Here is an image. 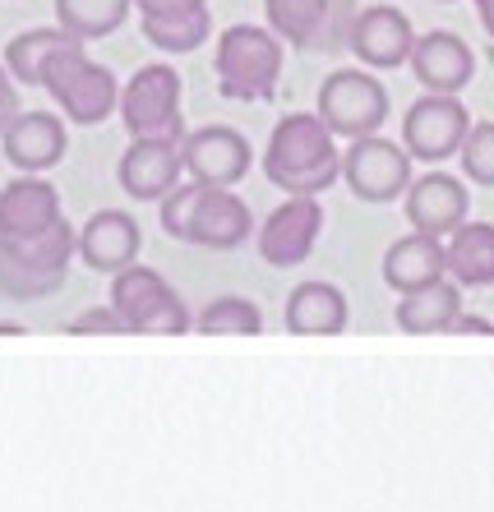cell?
<instances>
[{
	"instance_id": "obj_13",
	"label": "cell",
	"mask_w": 494,
	"mask_h": 512,
	"mask_svg": "<svg viewBox=\"0 0 494 512\" xmlns=\"http://www.w3.org/2000/svg\"><path fill=\"white\" fill-rule=\"evenodd\" d=\"M185 176V153L181 143L167 139H130L121 167H116V180L121 190L139 203H162Z\"/></svg>"
},
{
	"instance_id": "obj_11",
	"label": "cell",
	"mask_w": 494,
	"mask_h": 512,
	"mask_svg": "<svg viewBox=\"0 0 494 512\" xmlns=\"http://www.w3.org/2000/svg\"><path fill=\"white\" fill-rule=\"evenodd\" d=\"M342 180L361 203H393L411 185V153L388 143L384 134L351 139V148L342 153Z\"/></svg>"
},
{
	"instance_id": "obj_35",
	"label": "cell",
	"mask_w": 494,
	"mask_h": 512,
	"mask_svg": "<svg viewBox=\"0 0 494 512\" xmlns=\"http://www.w3.org/2000/svg\"><path fill=\"white\" fill-rule=\"evenodd\" d=\"M439 5H453V0H439Z\"/></svg>"
},
{
	"instance_id": "obj_7",
	"label": "cell",
	"mask_w": 494,
	"mask_h": 512,
	"mask_svg": "<svg viewBox=\"0 0 494 512\" xmlns=\"http://www.w3.org/2000/svg\"><path fill=\"white\" fill-rule=\"evenodd\" d=\"M121 120L130 139H185L181 120V74L171 65H144L121 88Z\"/></svg>"
},
{
	"instance_id": "obj_25",
	"label": "cell",
	"mask_w": 494,
	"mask_h": 512,
	"mask_svg": "<svg viewBox=\"0 0 494 512\" xmlns=\"http://www.w3.org/2000/svg\"><path fill=\"white\" fill-rule=\"evenodd\" d=\"M134 0H56V24L79 42H102L125 28Z\"/></svg>"
},
{
	"instance_id": "obj_31",
	"label": "cell",
	"mask_w": 494,
	"mask_h": 512,
	"mask_svg": "<svg viewBox=\"0 0 494 512\" xmlns=\"http://www.w3.org/2000/svg\"><path fill=\"white\" fill-rule=\"evenodd\" d=\"M14 116H19V84H14V74L5 70V60H0V139H5V130L14 125Z\"/></svg>"
},
{
	"instance_id": "obj_16",
	"label": "cell",
	"mask_w": 494,
	"mask_h": 512,
	"mask_svg": "<svg viewBox=\"0 0 494 512\" xmlns=\"http://www.w3.org/2000/svg\"><path fill=\"white\" fill-rule=\"evenodd\" d=\"M351 51L361 60L365 70H398L411 60V47H416V33H411V19L393 5H370V10L356 14L351 24Z\"/></svg>"
},
{
	"instance_id": "obj_27",
	"label": "cell",
	"mask_w": 494,
	"mask_h": 512,
	"mask_svg": "<svg viewBox=\"0 0 494 512\" xmlns=\"http://www.w3.org/2000/svg\"><path fill=\"white\" fill-rule=\"evenodd\" d=\"M139 28H144V37L153 42L157 51L185 56V51H194L199 42H208V33H213V10H208V0H204V5H194V10L162 14V19H153V14H139Z\"/></svg>"
},
{
	"instance_id": "obj_19",
	"label": "cell",
	"mask_w": 494,
	"mask_h": 512,
	"mask_svg": "<svg viewBox=\"0 0 494 512\" xmlns=\"http://www.w3.org/2000/svg\"><path fill=\"white\" fill-rule=\"evenodd\" d=\"M139 250H144V231L121 208H102L79 227V259L93 273H121L139 263Z\"/></svg>"
},
{
	"instance_id": "obj_9",
	"label": "cell",
	"mask_w": 494,
	"mask_h": 512,
	"mask_svg": "<svg viewBox=\"0 0 494 512\" xmlns=\"http://www.w3.org/2000/svg\"><path fill=\"white\" fill-rule=\"evenodd\" d=\"M268 28L301 51H342L356 24V0H264Z\"/></svg>"
},
{
	"instance_id": "obj_4",
	"label": "cell",
	"mask_w": 494,
	"mask_h": 512,
	"mask_svg": "<svg viewBox=\"0 0 494 512\" xmlns=\"http://www.w3.org/2000/svg\"><path fill=\"white\" fill-rule=\"evenodd\" d=\"M74 254H79V231L65 217L37 240H0V296L42 300L61 291Z\"/></svg>"
},
{
	"instance_id": "obj_3",
	"label": "cell",
	"mask_w": 494,
	"mask_h": 512,
	"mask_svg": "<svg viewBox=\"0 0 494 512\" xmlns=\"http://www.w3.org/2000/svg\"><path fill=\"white\" fill-rule=\"evenodd\" d=\"M217 88L231 102H268L282 79V37L259 24H231L213 51Z\"/></svg>"
},
{
	"instance_id": "obj_2",
	"label": "cell",
	"mask_w": 494,
	"mask_h": 512,
	"mask_svg": "<svg viewBox=\"0 0 494 512\" xmlns=\"http://www.w3.org/2000/svg\"><path fill=\"white\" fill-rule=\"evenodd\" d=\"M157 213H162V231L171 240H190L204 250H236L254 231L250 203L241 194L222 190V185H199V180L176 185L157 203Z\"/></svg>"
},
{
	"instance_id": "obj_8",
	"label": "cell",
	"mask_w": 494,
	"mask_h": 512,
	"mask_svg": "<svg viewBox=\"0 0 494 512\" xmlns=\"http://www.w3.org/2000/svg\"><path fill=\"white\" fill-rule=\"evenodd\" d=\"M314 116L324 120L338 139H365L379 134L388 116V88L374 79L370 70H333L319 84V102Z\"/></svg>"
},
{
	"instance_id": "obj_29",
	"label": "cell",
	"mask_w": 494,
	"mask_h": 512,
	"mask_svg": "<svg viewBox=\"0 0 494 512\" xmlns=\"http://www.w3.org/2000/svg\"><path fill=\"white\" fill-rule=\"evenodd\" d=\"M462 176L471 185H485L494 190V120H481V125H471L467 143H462Z\"/></svg>"
},
{
	"instance_id": "obj_34",
	"label": "cell",
	"mask_w": 494,
	"mask_h": 512,
	"mask_svg": "<svg viewBox=\"0 0 494 512\" xmlns=\"http://www.w3.org/2000/svg\"><path fill=\"white\" fill-rule=\"evenodd\" d=\"M476 5V19H481V28L490 33V42H494V0H471Z\"/></svg>"
},
{
	"instance_id": "obj_12",
	"label": "cell",
	"mask_w": 494,
	"mask_h": 512,
	"mask_svg": "<svg viewBox=\"0 0 494 512\" xmlns=\"http://www.w3.org/2000/svg\"><path fill=\"white\" fill-rule=\"evenodd\" d=\"M319 236H324V203L310 194H287L259 227V254L273 268H296L314 254Z\"/></svg>"
},
{
	"instance_id": "obj_28",
	"label": "cell",
	"mask_w": 494,
	"mask_h": 512,
	"mask_svg": "<svg viewBox=\"0 0 494 512\" xmlns=\"http://www.w3.org/2000/svg\"><path fill=\"white\" fill-rule=\"evenodd\" d=\"M199 333H231V337H259L264 333V314H259V305L245 296H217L208 300L204 310H199Z\"/></svg>"
},
{
	"instance_id": "obj_22",
	"label": "cell",
	"mask_w": 494,
	"mask_h": 512,
	"mask_svg": "<svg viewBox=\"0 0 494 512\" xmlns=\"http://www.w3.org/2000/svg\"><path fill=\"white\" fill-rule=\"evenodd\" d=\"M351 310L347 296H342L333 282H301L287 296V328L296 337H338L347 328Z\"/></svg>"
},
{
	"instance_id": "obj_14",
	"label": "cell",
	"mask_w": 494,
	"mask_h": 512,
	"mask_svg": "<svg viewBox=\"0 0 494 512\" xmlns=\"http://www.w3.org/2000/svg\"><path fill=\"white\" fill-rule=\"evenodd\" d=\"M61 222V190L42 176H14L0 185V240H37Z\"/></svg>"
},
{
	"instance_id": "obj_20",
	"label": "cell",
	"mask_w": 494,
	"mask_h": 512,
	"mask_svg": "<svg viewBox=\"0 0 494 512\" xmlns=\"http://www.w3.org/2000/svg\"><path fill=\"white\" fill-rule=\"evenodd\" d=\"M5 162L28 176H42L65 157L70 148V134H65V120L51 116V111H19L14 125L5 130Z\"/></svg>"
},
{
	"instance_id": "obj_18",
	"label": "cell",
	"mask_w": 494,
	"mask_h": 512,
	"mask_svg": "<svg viewBox=\"0 0 494 512\" xmlns=\"http://www.w3.org/2000/svg\"><path fill=\"white\" fill-rule=\"evenodd\" d=\"M411 74L421 79L425 93H462V88L476 79V56L462 42L458 33L448 28H434V33H421L416 47H411Z\"/></svg>"
},
{
	"instance_id": "obj_15",
	"label": "cell",
	"mask_w": 494,
	"mask_h": 512,
	"mask_svg": "<svg viewBox=\"0 0 494 512\" xmlns=\"http://www.w3.org/2000/svg\"><path fill=\"white\" fill-rule=\"evenodd\" d=\"M181 153H185V176L199 180V185H222V190H231L254 162L245 134L227 130V125H204V130L185 134Z\"/></svg>"
},
{
	"instance_id": "obj_1",
	"label": "cell",
	"mask_w": 494,
	"mask_h": 512,
	"mask_svg": "<svg viewBox=\"0 0 494 512\" xmlns=\"http://www.w3.org/2000/svg\"><path fill=\"white\" fill-rule=\"evenodd\" d=\"M264 176L282 194H310V199H319L333 180H342L338 134L328 130L319 116H310V111L282 116L273 125V139H268Z\"/></svg>"
},
{
	"instance_id": "obj_26",
	"label": "cell",
	"mask_w": 494,
	"mask_h": 512,
	"mask_svg": "<svg viewBox=\"0 0 494 512\" xmlns=\"http://www.w3.org/2000/svg\"><path fill=\"white\" fill-rule=\"evenodd\" d=\"M70 42H79V37H70L61 24L56 28H28V33H19L14 42H5V70L14 74V84L37 88L42 84V65H47L61 47H70Z\"/></svg>"
},
{
	"instance_id": "obj_21",
	"label": "cell",
	"mask_w": 494,
	"mask_h": 512,
	"mask_svg": "<svg viewBox=\"0 0 494 512\" xmlns=\"http://www.w3.org/2000/svg\"><path fill=\"white\" fill-rule=\"evenodd\" d=\"M448 277V254H444V240L439 236H425V231H411V236L393 240L384 254V282L393 291H416L425 282H439Z\"/></svg>"
},
{
	"instance_id": "obj_23",
	"label": "cell",
	"mask_w": 494,
	"mask_h": 512,
	"mask_svg": "<svg viewBox=\"0 0 494 512\" xmlns=\"http://www.w3.org/2000/svg\"><path fill=\"white\" fill-rule=\"evenodd\" d=\"M458 314H462V286L453 277H439V282H425L416 291H402V300H398V328L411 337L448 333Z\"/></svg>"
},
{
	"instance_id": "obj_10",
	"label": "cell",
	"mask_w": 494,
	"mask_h": 512,
	"mask_svg": "<svg viewBox=\"0 0 494 512\" xmlns=\"http://www.w3.org/2000/svg\"><path fill=\"white\" fill-rule=\"evenodd\" d=\"M471 134V111L458 93H425L402 116V148L411 162H448L462 153Z\"/></svg>"
},
{
	"instance_id": "obj_33",
	"label": "cell",
	"mask_w": 494,
	"mask_h": 512,
	"mask_svg": "<svg viewBox=\"0 0 494 512\" xmlns=\"http://www.w3.org/2000/svg\"><path fill=\"white\" fill-rule=\"evenodd\" d=\"M448 333H458V337H462V333H494V323H490V319H476V314H458Z\"/></svg>"
},
{
	"instance_id": "obj_32",
	"label": "cell",
	"mask_w": 494,
	"mask_h": 512,
	"mask_svg": "<svg viewBox=\"0 0 494 512\" xmlns=\"http://www.w3.org/2000/svg\"><path fill=\"white\" fill-rule=\"evenodd\" d=\"M194 5H204V0H134V10L153 14V19H162V14H185V10H194Z\"/></svg>"
},
{
	"instance_id": "obj_24",
	"label": "cell",
	"mask_w": 494,
	"mask_h": 512,
	"mask_svg": "<svg viewBox=\"0 0 494 512\" xmlns=\"http://www.w3.org/2000/svg\"><path fill=\"white\" fill-rule=\"evenodd\" d=\"M444 254L458 286H494V222H462L444 236Z\"/></svg>"
},
{
	"instance_id": "obj_6",
	"label": "cell",
	"mask_w": 494,
	"mask_h": 512,
	"mask_svg": "<svg viewBox=\"0 0 494 512\" xmlns=\"http://www.w3.org/2000/svg\"><path fill=\"white\" fill-rule=\"evenodd\" d=\"M111 305L121 310L130 333H153V337H181L194 328L185 300L176 296V286L157 268L130 263L121 273H111Z\"/></svg>"
},
{
	"instance_id": "obj_30",
	"label": "cell",
	"mask_w": 494,
	"mask_h": 512,
	"mask_svg": "<svg viewBox=\"0 0 494 512\" xmlns=\"http://www.w3.org/2000/svg\"><path fill=\"white\" fill-rule=\"evenodd\" d=\"M70 333H130L125 328V319H121V310L116 305H93V310H84V314H74L70 319Z\"/></svg>"
},
{
	"instance_id": "obj_5",
	"label": "cell",
	"mask_w": 494,
	"mask_h": 512,
	"mask_svg": "<svg viewBox=\"0 0 494 512\" xmlns=\"http://www.w3.org/2000/svg\"><path fill=\"white\" fill-rule=\"evenodd\" d=\"M74 125H102L121 111V84L107 65L88 60L84 42H70L42 65V84Z\"/></svg>"
},
{
	"instance_id": "obj_17",
	"label": "cell",
	"mask_w": 494,
	"mask_h": 512,
	"mask_svg": "<svg viewBox=\"0 0 494 512\" xmlns=\"http://www.w3.org/2000/svg\"><path fill=\"white\" fill-rule=\"evenodd\" d=\"M407 222L425 236H453V231L467 222L471 213V190L458 176H444V171H430V176L411 180L407 185Z\"/></svg>"
}]
</instances>
